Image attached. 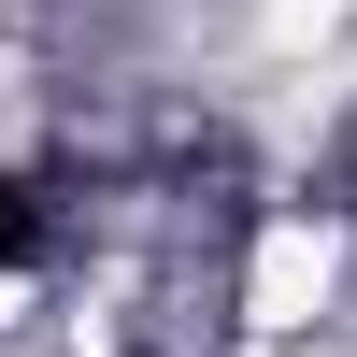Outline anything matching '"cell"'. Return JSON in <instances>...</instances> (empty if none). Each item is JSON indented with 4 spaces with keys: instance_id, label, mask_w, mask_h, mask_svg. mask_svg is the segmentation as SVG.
I'll list each match as a JSON object with an SVG mask.
<instances>
[{
    "instance_id": "obj_1",
    "label": "cell",
    "mask_w": 357,
    "mask_h": 357,
    "mask_svg": "<svg viewBox=\"0 0 357 357\" xmlns=\"http://www.w3.org/2000/svg\"><path fill=\"white\" fill-rule=\"evenodd\" d=\"M329 272H343V229L329 215H272V229H257V272H243V314L272 343H301L314 301H329Z\"/></svg>"
}]
</instances>
